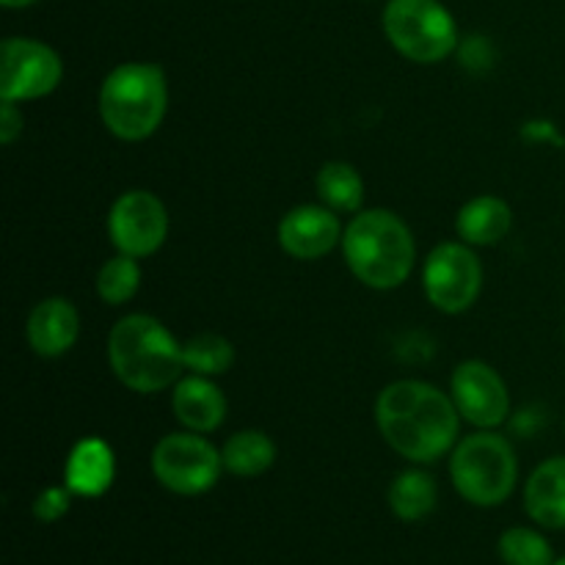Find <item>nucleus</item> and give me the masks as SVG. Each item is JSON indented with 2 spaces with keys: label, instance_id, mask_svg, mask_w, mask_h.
I'll return each mask as SVG.
<instances>
[{
  "label": "nucleus",
  "instance_id": "1",
  "mask_svg": "<svg viewBox=\"0 0 565 565\" xmlns=\"http://www.w3.org/2000/svg\"><path fill=\"white\" fill-rule=\"evenodd\" d=\"M461 412L452 395L428 381L403 379L375 401V425L386 445L412 463H434L452 452L461 436Z\"/></svg>",
  "mask_w": 565,
  "mask_h": 565
},
{
  "label": "nucleus",
  "instance_id": "2",
  "mask_svg": "<svg viewBox=\"0 0 565 565\" xmlns=\"http://www.w3.org/2000/svg\"><path fill=\"white\" fill-rule=\"evenodd\" d=\"M342 254L351 274L370 290L406 285L417 265V243L397 213L384 207L359 210L342 232Z\"/></svg>",
  "mask_w": 565,
  "mask_h": 565
},
{
  "label": "nucleus",
  "instance_id": "3",
  "mask_svg": "<svg viewBox=\"0 0 565 565\" xmlns=\"http://www.w3.org/2000/svg\"><path fill=\"white\" fill-rule=\"evenodd\" d=\"M108 362L116 379L138 395L171 390L185 373L182 342L143 312L125 315L108 334Z\"/></svg>",
  "mask_w": 565,
  "mask_h": 565
},
{
  "label": "nucleus",
  "instance_id": "4",
  "mask_svg": "<svg viewBox=\"0 0 565 565\" xmlns=\"http://www.w3.org/2000/svg\"><path fill=\"white\" fill-rule=\"evenodd\" d=\"M169 110V81L163 66L127 61L114 66L99 86V119L119 141L154 136Z\"/></svg>",
  "mask_w": 565,
  "mask_h": 565
},
{
  "label": "nucleus",
  "instance_id": "5",
  "mask_svg": "<svg viewBox=\"0 0 565 565\" xmlns=\"http://www.w3.org/2000/svg\"><path fill=\"white\" fill-rule=\"evenodd\" d=\"M450 478L458 494L478 508L502 505L519 480L516 450L494 430H478L452 447Z\"/></svg>",
  "mask_w": 565,
  "mask_h": 565
},
{
  "label": "nucleus",
  "instance_id": "6",
  "mask_svg": "<svg viewBox=\"0 0 565 565\" xmlns=\"http://www.w3.org/2000/svg\"><path fill=\"white\" fill-rule=\"evenodd\" d=\"M384 33L414 64H439L461 44L456 17L441 0H390L384 6Z\"/></svg>",
  "mask_w": 565,
  "mask_h": 565
},
{
  "label": "nucleus",
  "instance_id": "7",
  "mask_svg": "<svg viewBox=\"0 0 565 565\" xmlns=\"http://www.w3.org/2000/svg\"><path fill=\"white\" fill-rule=\"evenodd\" d=\"M224 469V456L207 434H166L152 450V475L163 489L180 497H199L213 489Z\"/></svg>",
  "mask_w": 565,
  "mask_h": 565
},
{
  "label": "nucleus",
  "instance_id": "8",
  "mask_svg": "<svg viewBox=\"0 0 565 565\" xmlns=\"http://www.w3.org/2000/svg\"><path fill=\"white\" fill-rule=\"evenodd\" d=\"M423 287L439 312H467L483 290V265L475 248L463 241L436 246L423 265Z\"/></svg>",
  "mask_w": 565,
  "mask_h": 565
},
{
  "label": "nucleus",
  "instance_id": "9",
  "mask_svg": "<svg viewBox=\"0 0 565 565\" xmlns=\"http://www.w3.org/2000/svg\"><path fill=\"white\" fill-rule=\"evenodd\" d=\"M64 81V61L50 44L9 36L0 44V99L28 103L53 94Z\"/></svg>",
  "mask_w": 565,
  "mask_h": 565
},
{
  "label": "nucleus",
  "instance_id": "10",
  "mask_svg": "<svg viewBox=\"0 0 565 565\" xmlns=\"http://www.w3.org/2000/svg\"><path fill=\"white\" fill-rule=\"evenodd\" d=\"M108 237L119 254L152 257L169 237V210L152 191H125L110 204Z\"/></svg>",
  "mask_w": 565,
  "mask_h": 565
},
{
  "label": "nucleus",
  "instance_id": "11",
  "mask_svg": "<svg viewBox=\"0 0 565 565\" xmlns=\"http://www.w3.org/2000/svg\"><path fill=\"white\" fill-rule=\"evenodd\" d=\"M450 395L461 417L480 430H494L511 417V392L502 375L480 359L461 362L452 373Z\"/></svg>",
  "mask_w": 565,
  "mask_h": 565
},
{
  "label": "nucleus",
  "instance_id": "12",
  "mask_svg": "<svg viewBox=\"0 0 565 565\" xmlns=\"http://www.w3.org/2000/svg\"><path fill=\"white\" fill-rule=\"evenodd\" d=\"M342 224L337 213L326 204H298V207L287 210L279 221V237L281 252L290 254L292 259H323L326 254L342 246Z\"/></svg>",
  "mask_w": 565,
  "mask_h": 565
},
{
  "label": "nucleus",
  "instance_id": "13",
  "mask_svg": "<svg viewBox=\"0 0 565 565\" xmlns=\"http://www.w3.org/2000/svg\"><path fill=\"white\" fill-rule=\"evenodd\" d=\"M81 334V315L70 298H44L31 309L25 323L28 345L36 356L58 359L75 348Z\"/></svg>",
  "mask_w": 565,
  "mask_h": 565
},
{
  "label": "nucleus",
  "instance_id": "14",
  "mask_svg": "<svg viewBox=\"0 0 565 565\" xmlns=\"http://www.w3.org/2000/svg\"><path fill=\"white\" fill-rule=\"evenodd\" d=\"M171 408L182 428L193 434H213L226 419V397L207 375H185L171 386Z\"/></svg>",
  "mask_w": 565,
  "mask_h": 565
},
{
  "label": "nucleus",
  "instance_id": "15",
  "mask_svg": "<svg viewBox=\"0 0 565 565\" xmlns=\"http://www.w3.org/2000/svg\"><path fill=\"white\" fill-rule=\"evenodd\" d=\"M114 447L99 436H86L70 450L64 467V483L75 497H103L114 486Z\"/></svg>",
  "mask_w": 565,
  "mask_h": 565
},
{
  "label": "nucleus",
  "instance_id": "16",
  "mask_svg": "<svg viewBox=\"0 0 565 565\" xmlns=\"http://www.w3.org/2000/svg\"><path fill=\"white\" fill-rule=\"evenodd\" d=\"M530 519L546 530H565V456L539 463L524 486Z\"/></svg>",
  "mask_w": 565,
  "mask_h": 565
},
{
  "label": "nucleus",
  "instance_id": "17",
  "mask_svg": "<svg viewBox=\"0 0 565 565\" xmlns=\"http://www.w3.org/2000/svg\"><path fill=\"white\" fill-rule=\"evenodd\" d=\"M513 226V210L505 199L494 196V193H483L475 196L458 210L456 215V232L458 241L467 246H497L505 241L508 232Z\"/></svg>",
  "mask_w": 565,
  "mask_h": 565
},
{
  "label": "nucleus",
  "instance_id": "18",
  "mask_svg": "<svg viewBox=\"0 0 565 565\" xmlns=\"http://www.w3.org/2000/svg\"><path fill=\"white\" fill-rule=\"evenodd\" d=\"M224 469L235 478H259L276 463V445L263 430H237L221 447Z\"/></svg>",
  "mask_w": 565,
  "mask_h": 565
},
{
  "label": "nucleus",
  "instance_id": "19",
  "mask_svg": "<svg viewBox=\"0 0 565 565\" xmlns=\"http://www.w3.org/2000/svg\"><path fill=\"white\" fill-rule=\"evenodd\" d=\"M315 188H318L320 202L334 213L356 215L364 204L362 174L356 171V166L345 163V160H329V163L320 166Z\"/></svg>",
  "mask_w": 565,
  "mask_h": 565
},
{
  "label": "nucleus",
  "instance_id": "20",
  "mask_svg": "<svg viewBox=\"0 0 565 565\" xmlns=\"http://www.w3.org/2000/svg\"><path fill=\"white\" fill-rule=\"evenodd\" d=\"M436 500H439V489H436L434 475L425 469H406L390 486V508L403 522H419L434 513Z\"/></svg>",
  "mask_w": 565,
  "mask_h": 565
},
{
  "label": "nucleus",
  "instance_id": "21",
  "mask_svg": "<svg viewBox=\"0 0 565 565\" xmlns=\"http://www.w3.org/2000/svg\"><path fill=\"white\" fill-rule=\"evenodd\" d=\"M182 364L193 375H215L230 373L235 364V345L221 334H196L188 342H182Z\"/></svg>",
  "mask_w": 565,
  "mask_h": 565
},
{
  "label": "nucleus",
  "instance_id": "22",
  "mask_svg": "<svg viewBox=\"0 0 565 565\" xmlns=\"http://www.w3.org/2000/svg\"><path fill=\"white\" fill-rule=\"evenodd\" d=\"M138 287H141V265L136 257L116 254V257L105 259L97 274V296L108 307H121V303L132 301L138 296Z\"/></svg>",
  "mask_w": 565,
  "mask_h": 565
},
{
  "label": "nucleus",
  "instance_id": "23",
  "mask_svg": "<svg viewBox=\"0 0 565 565\" xmlns=\"http://www.w3.org/2000/svg\"><path fill=\"white\" fill-rule=\"evenodd\" d=\"M500 557L505 565H552L555 552L541 533L530 527H511L500 535Z\"/></svg>",
  "mask_w": 565,
  "mask_h": 565
},
{
  "label": "nucleus",
  "instance_id": "24",
  "mask_svg": "<svg viewBox=\"0 0 565 565\" xmlns=\"http://www.w3.org/2000/svg\"><path fill=\"white\" fill-rule=\"evenodd\" d=\"M72 491L64 486H50V489L39 491L36 500H33V516L44 524L58 522L61 516H66L72 508Z\"/></svg>",
  "mask_w": 565,
  "mask_h": 565
},
{
  "label": "nucleus",
  "instance_id": "25",
  "mask_svg": "<svg viewBox=\"0 0 565 565\" xmlns=\"http://www.w3.org/2000/svg\"><path fill=\"white\" fill-rule=\"evenodd\" d=\"M458 53H461V64L472 66V70H486V66L494 61L491 53V44L483 36H469L458 44Z\"/></svg>",
  "mask_w": 565,
  "mask_h": 565
},
{
  "label": "nucleus",
  "instance_id": "26",
  "mask_svg": "<svg viewBox=\"0 0 565 565\" xmlns=\"http://www.w3.org/2000/svg\"><path fill=\"white\" fill-rule=\"evenodd\" d=\"M22 125H25V116H22L20 103L3 99V105H0V141L6 147L14 143L17 136H22Z\"/></svg>",
  "mask_w": 565,
  "mask_h": 565
},
{
  "label": "nucleus",
  "instance_id": "27",
  "mask_svg": "<svg viewBox=\"0 0 565 565\" xmlns=\"http://www.w3.org/2000/svg\"><path fill=\"white\" fill-rule=\"evenodd\" d=\"M0 3H3L6 9H28V6L39 3V0H0Z\"/></svg>",
  "mask_w": 565,
  "mask_h": 565
},
{
  "label": "nucleus",
  "instance_id": "28",
  "mask_svg": "<svg viewBox=\"0 0 565 565\" xmlns=\"http://www.w3.org/2000/svg\"><path fill=\"white\" fill-rule=\"evenodd\" d=\"M552 565H565V557H561V561H555Z\"/></svg>",
  "mask_w": 565,
  "mask_h": 565
}]
</instances>
